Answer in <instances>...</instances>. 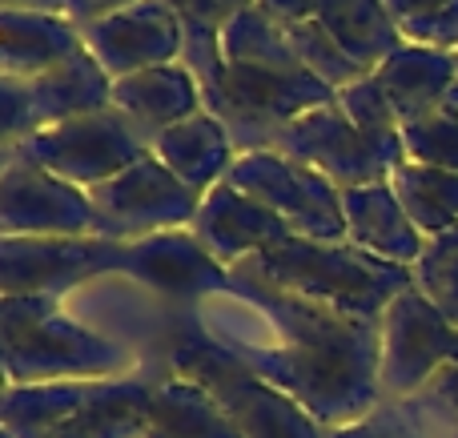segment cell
I'll return each mask as SVG.
<instances>
[{
  "instance_id": "obj_1",
  "label": "cell",
  "mask_w": 458,
  "mask_h": 438,
  "mask_svg": "<svg viewBox=\"0 0 458 438\" xmlns=\"http://www.w3.org/2000/svg\"><path fill=\"white\" fill-rule=\"evenodd\" d=\"M233 298L274 330V342H250L237 334H217L209 326L206 330L217 342H225L253 375H261L277 391L290 394L298 407H306L318 418V426L330 431V426L358 423L386 402L378 378V322L282 294V290H269L237 274Z\"/></svg>"
},
{
  "instance_id": "obj_2",
  "label": "cell",
  "mask_w": 458,
  "mask_h": 438,
  "mask_svg": "<svg viewBox=\"0 0 458 438\" xmlns=\"http://www.w3.org/2000/svg\"><path fill=\"white\" fill-rule=\"evenodd\" d=\"M237 278L261 282L269 290L306 298V302H322L334 310L358 314V318L382 322L403 290L414 286V274L403 265L378 262V257L362 254L350 241H310V238H282L277 246L253 254L250 262L237 265Z\"/></svg>"
},
{
  "instance_id": "obj_3",
  "label": "cell",
  "mask_w": 458,
  "mask_h": 438,
  "mask_svg": "<svg viewBox=\"0 0 458 438\" xmlns=\"http://www.w3.org/2000/svg\"><path fill=\"white\" fill-rule=\"evenodd\" d=\"M0 338L8 386L105 383L133 366L125 346L81 326L48 294H0Z\"/></svg>"
},
{
  "instance_id": "obj_4",
  "label": "cell",
  "mask_w": 458,
  "mask_h": 438,
  "mask_svg": "<svg viewBox=\"0 0 458 438\" xmlns=\"http://www.w3.org/2000/svg\"><path fill=\"white\" fill-rule=\"evenodd\" d=\"M169 375L198 383L225 407L245 438H322L326 426L306 407L253 375L225 342H217L206 322H182L169 338Z\"/></svg>"
},
{
  "instance_id": "obj_5",
  "label": "cell",
  "mask_w": 458,
  "mask_h": 438,
  "mask_svg": "<svg viewBox=\"0 0 458 438\" xmlns=\"http://www.w3.org/2000/svg\"><path fill=\"white\" fill-rule=\"evenodd\" d=\"M334 88L322 85L314 72H269V69H233L222 64L214 97L206 109H214L225 121L237 153L274 149L282 129L298 121L301 113L334 101Z\"/></svg>"
},
{
  "instance_id": "obj_6",
  "label": "cell",
  "mask_w": 458,
  "mask_h": 438,
  "mask_svg": "<svg viewBox=\"0 0 458 438\" xmlns=\"http://www.w3.org/2000/svg\"><path fill=\"white\" fill-rule=\"evenodd\" d=\"M0 153H16V157L32 161V165L48 169V173L64 177L81 190H97L109 177L137 165L149 153V145L109 105L101 113H85V117H72L64 125L40 129V133L24 137L21 145H8Z\"/></svg>"
},
{
  "instance_id": "obj_7",
  "label": "cell",
  "mask_w": 458,
  "mask_h": 438,
  "mask_svg": "<svg viewBox=\"0 0 458 438\" xmlns=\"http://www.w3.org/2000/svg\"><path fill=\"white\" fill-rule=\"evenodd\" d=\"M89 198H93L97 214V238L121 241V246L153 238V233L193 230L201 214V198L174 169L161 165L153 149L125 173L89 190Z\"/></svg>"
},
{
  "instance_id": "obj_8",
  "label": "cell",
  "mask_w": 458,
  "mask_h": 438,
  "mask_svg": "<svg viewBox=\"0 0 458 438\" xmlns=\"http://www.w3.org/2000/svg\"><path fill=\"white\" fill-rule=\"evenodd\" d=\"M233 190L250 193L266 209H274L298 238L310 241H346V209L342 190L326 181L318 169L285 157L277 149L237 153L225 177Z\"/></svg>"
},
{
  "instance_id": "obj_9",
  "label": "cell",
  "mask_w": 458,
  "mask_h": 438,
  "mask_svg": "<svg viewBox=\"0 0 458 438\" xmlns=\"http://www.w3.org/2000/svg\"><path fill=\"white\" fill-rule=\"evenodd\" d=\"M378 330H382L378 378H382V399L386 402L419 399L422 386L446 362H458V326L419 286L403 290L390 302Z\"/></svg>"
},
{
  "instance_id": "obj_10",
  "label": "cell",
  "mask_w": 458,
  "mask_h": 438,
  "mask_svg": "<svg viewBox=\"0 0 458 438\" xmlns=\"http://www.w3.org/2000/svg\"><path fill=\"white\" fill-rule=\"evenodd\" d=\"M109 105L113 80L105 77L89 48L40 77H0V149L21 145L40 129L64 125L85 113H101Z\"/></svg>"
},
{
  "instance_id": "obj_11",
  "label": "cell",
  "mask_w": 458,
  "mask_h": 438,
  "mask_svg": "<svg viewBox=\"0 0 458 438\" xmlns=\"http://www.w3.org/2000/svg\"><path fill=\"white\" fill-rule=\"evenodd\" d=\"M0 238H97L89 190L0 153Z\"/></svg>"
},
{
  "instance_id": "obj_12",
  "label": "cell",
  "mask_w": 458,
  "mask_h": 438,
  "mask_svg": "<svg viewBox=\"0 0 458 438\" xmlns=\"http://www.w3.org/2000/svg\"><path fill=\"white\" fill-rule=\"evenodd\" d=\"M125 270V246L105 238H0V294L64 298L89 278Z\"/></svg>"
},
{
  "instance_id": "obj_13",
  "label": "cell",
  "mask_w": 458,
  "mask_h": 438,
  "mask_svg": "<svg viewBox=\"0 0 458 438\" xmlns=\"http://www.w3.org/2000/svg\"><path fill=\"white\" fill-rule=\"evenodd\" d=\"M274 149L301 161V165L318 169L342 193L362 190V185H374V181H390V165L354 129V121L346 117L338 97L330 105H318V109L301 113L298 121H290L282 129V137L274 141Z\"/></svg>"
},
{
  "instance_id": "obj_14",
  "label": "cell",
  "mask_w": 458,
  "mask_h": 438,
  "mask_svg": "<svg viewBox=\"0 0 458 438\" xmlns=\"http://www.w3.org/2000/svg\"><path fill=\"white\" fill-rule=\"evenodd\" d=\"M81 37L109 80L177 64L185 56V29L169 0H137L125 13H113L81 29Z\"/></svg>"
},
{
  "instance_id": "obj_15",
  "label": "cell",
  "mask_w": 458,
  "mask_h": 438,
  "mask_svg": "<svg viewBox=\"0 0 458 438\" xmlns=\"http://www.w3.org/2000/svg\"><path fill=\"white\" fill-rule=\"evenodd\" d=\"M153 294L174 302H201V298H233V270H225L193 230H169L153 238L129 241L125 270Z\"/></svg>"
},
{
  "instance_id": "obj_16",
  "label": "cell",
  "mask_w": 458,
  "mask_h": 438,
  "mask_svg": "<svg viewBox=\"0 0 458 438\" xmlns=\"http://www.w3.org/2000/svg\"><path fill=\"white\" fill-rule=\"evenodd\" d=\"M193 233L201 238V246L225 265L237 270L242 262H250L253 254L277 246L282 238H290V225L266 209L261 201H253L250 193L233 190L229 181H222L217 190H209L201 198V214L193 222Z\"/></svg>"
},
{
  "instance_id": "obj_17",
  "label": "cell",
  "mask_w": 458,
  "mask_h": 438,
  "mask_svg": "<svg viewBox=\"0 0 458 438\" xmlns=\"http://www.w3.org/2000/svg\"><path fill=\"white\" fill-rule=\"evenodd\" d=\"M342 209H346L350 246H358L362 254L378 257V262L403 265V270L414 274V265L427 254L430 238L411 222L394 185L374 181V185H362V190H346L342 193Z\"/></svg>"
},
{
  "instance_id": "obj_18",
  "label": "cell",
  "mask_w": 458,
  "mask_h": 438,
  "mask_svg": "<svg viewBox=\"0 0 458 438\" xmlns=\"http://www.w3.org/2000/svg\"><path fill=\"white\" fill-rule=\"evenodd\" d=\"M113 109L153 149V141L165 129H174L177 121L206 109V93H201V80L177 61V64H161V69H145V72H133V77L113 80Z\"/></svg>"
},
{
  "instance_id": "obj_19",
  "label": "cell",
  "mask_w": 458,
  "mask_h": 438,
  "mask_svg": "<svg viewBox=\"0 0 458 438\" xmlns=\"http://www.w3.org/2000/svg\"><path fill=\"white\" fill-rule=\"evenodd\" d=\"M153 157L165 169H174L198 198H206L209 190H217L229 177V169L237 161V145L229 137L225 121L214 109H201L193 117L177 121L174 129H165L153 141Z\"/></svg>"
},
{
  "instance_id": "obj_20",
  "label": "cell",
  "mask_w": 458,
  "mask_h": 438,
  "mask_svg": "<svg viewBox=\"0 0 458 438\" xmlns=\"http://www.w3.org/2000/svg\"><path fill=\"white\" fill-rule=\"evenodd\" d=\"M374 80L382 85L386 101L394 105V113L406 125L451 97V88L458 85V53L403 45L374 69Z\"/></svg>"
},
{
  "instance_id": "obj_21",
  "label": "cell",
  "mask_w": 458,
  "mask_h": 438,
  "mask_svg": "<svg viewBox=\"0 0 458 438\" xmlns=\"http://www.w3.org/2000/svg\"><path fill=\"white\" fill-rule=\"evenodd\" d=\"M85 53V37L69 16L0 13V77H40Z\"/></svg>"
},
{
  "instance_id": "obj_22",
  "label": "cell",
  "mask_w": 458,
  "mask_h": 438,
  "mask_svg": "<svg viewBox=\"0 0 458 438\" xmlns=\"http://www.w3.org/2000/svg\"><path fill=\"white\" fill-rule=\"evenodd\" d=\"M153 386L157 383H145V378H105L97 383L93 399L53 438H145Z\"/></svg>"
},
{
  "instance_id": "obj_23",
  "label": "cell",
  "mask_w": 458,
  "mask_h": 438,
  "mask_svg": "<svg viewBox=\"0 0 458 438\" xmlns=\"http://www.w3.org/2000/svg\"><path fill=\"white\" fill-rule=\"evenodd\" d=\"M145 438H245V434L209 391L169 375L165 383L153 386L149 434Z\"/></svg>"
},
{
  "instance_id": "obj_24",
  "label": "cell",
  "mask_w": 458,
  "mask_h": 438,
  "mask_svg": "<svg viewBox=\"0 0 458 438\" xmlns=\"http://www.w3.org/2000/svg\"><path fill=\"white\" fill-rule=\"evenodd\" d=\"M97 383H32L8 386L0 402L4 438H53L93 399Z\"/></svg>"
},
{
  "instance_id": "obj_25",
  "label": "cell",
  "mask_w": 458,
  "mask_h": 438,
  "mask_svg": "<svg viewBox=\"0 0 458 438\" xmlns=\"http://www.w3.org/2000/svg\"><path fill=\"white\" fill-rule=\"evenodd\" d=\"M222 64L233 69H269V72H301L306 64L298 61V48L290 40L285 21L266 13L261 4H250L237 13L222 32Z\"/></svg>"
},
{
  "instance_id": "obj_26",
  "label": "cell",
  "mask_w": 458,
  "mask_h": 438,
  "mask_svg": "<svg viewBox=\"0 0 458 438\" xmlns=\"http://www.w3.org/2000/svg\"><path fill=\"white\" fill-rule=\"evenodd\" d=\"M258 0H169L185 29V56L182 64L201 80L206 105L222 80V32L229 29L237 13H245Z\"/></svg>"
},
{
  "instance_id": "obj_27",
  "label": "cell",
  "mask_w": 458,
  "mask_h": 438,
  "mask_svg": "<svg viewBox=\"0 0 458 438\" xmlns=\"http://www.w3.org/2000/svg\"><path fill=\"white\" fill-rule=\"evenodd\" d=\"M322 24L366 72H374L390 53L406 45L394 16L386 13V0H334Z\"/></svg>"
},
{
  "instance_id": "obj_28",
  "label": "cell",
  "mask_w": 458,
  "mask_h": 438,
  "mask_svg": "<svg viewBox=\"0 0 458 438\" xmlns=\"http://www.w3.org/2000/svg\"><path fill=\"white\" fill-rule=\"evenodd\" d=\"M390 185H394L398 201L406 206L411 222L427 238H443V233L458 230V173L406 161L390 173Z\"/></svg>"
},
{
  "instance_id": "obj_29",
  "label": "cell",
  "mask_w": 458,
  "mask_h": 438,
  "mask_svg": "<svg viewBox=\"0 0 458 438\" xmlns=\"http://www.w3.org/2000/svg\"><path fill=\"white\" fill-rule=\"evenodd\" d=\"M338 105L346 109V117L354 121L358 133L370 141V149L390 165V173H394L398 165H406L403 117H398L394 105L386 101L382 85L374 80V72H370V77H362V80H354L350 88H342V93H338Z\"/></svg>"
},
{
  "instance_id": "obj_30",
  "label": "cell",
  "mask_w": 458,
  "mask_h": 438,
  "mask_svg": "<svg viewBox=\"0 0 458 438\" xmlns=\"http://www.w3.org/2000/svg\"><path fill=\"white\" fill-rule=\"evenodd\" d=\"M403 141H406V161L458 173V85L451 88V97L443 105L406 121Z\"/></svg>"
},
{
  "instance_id": "obj_31",
  "label": "cell",
  "mask_w": 458,
  "mask_h": 438,
  "mask_svg": "<svg viewBox=\"0 0 458 438\" xmlns=\"http://www.w3.org/2000/svg\"><path fill=\"white\" fill-rule=\"evenodd\" d=\"M285 29H290V40H293V48H298V61L306 64V72H314L334 93H342V88H350L354 80L370 77V72L334 40V32L326 29L322 21H298V24H285Z\"/></svg>"
},
{
  "instance_id": "obj_32",
  "label": "cell",
  "mask_w": 458,
  "mask_h": 438,
  "mask_svg": "<svg viewBox=\"0 0 458 438\" xmlns=\"http://www.w3.org/2000/svg\"><path fill=\"white\" fill-rule=\"evenodd\" d=\"M406 45L458 53V0H386Z\"/></svg>"
},
{
  "instance_id": "obj_33",
  "label": "cell",
  "mask_w": 458,
  "mask_h": 438,
  "mask_svg": "<svg viewBox=\"0 0 458 438\" xmlns=\"http://www.w3.org/2000/svg\"><path fill=\"white\" fill-rule=\"evenodd\" d=\"M414 286L458 326V230L430 238L422 262L414 265Z\"/></svg>"
},
{
  "instance_id": "obj_34",
  "label": "cell",
  "mask_w": 458,
  "mask_h": 438,
  "mask_svg": "<svg viewBox=\"0 0 458 438\" xmlns=\"http://www.w3.org/2000/svg\"><path fill=\"white\" fill-rule=\"evenodd\" d=\"M322 438H427V434L419 431V415L406 402H382L358 423L330 426Z\"/></svg>"
},
{
  "instance_id": "obj_35",
  "label": "cell",
  "mask_w": 458,
  "mask_h": 438,
  "mask_svg": "<svg viewBox=\"0 0 458 438\" xmlns=\"http://www.w3.org/2000/svg\"><path fill=\"white\" fill-rule=\"evenodd\" d=\"M406 407L414 415H430L438 426H446L451 434H458V362H446L427 386H422L419 399H411Z\"/></svg>"
},
{
  "instance_id": "obj_36",
  "label": "cell",
  "mask_w": 458,
  "mask_h": 438,
  "mask_svg": "<svg viewBox=\"0 0 458 438\" xmlns=\"http://www.w3.org/2000/svg\"><path fill=\"white\" fill-rule=\"evenodd\" d=\"M258 4L266 8V13H274L277 21L298 24V21H322L334 0H258Z\"/></svg>"
},
{
  "instance_id": "obj_37",
  "label": "cell",
  "mask_w": 458,
  "mask_h": 438,
  "mask_svg": "<svg viewBox=\"0 0 458 438\" xmlns=\"http://www.w3.org/2000/svg\"><path fill=\"white\" fill-rule=\"evenodd\" d=\"M137 0H69V21L77 24V29H89V24L105 21V16L113 13H125V8H133Z\"/></svg>"
},
{
  "instance_id": "obj_38",
  "label": "cell",
  "mask_w": 458,
  "mask_h": 438,
  "mask_svg": "<svg viewBox=\"0 0 458 438\" xmlns=\"http://www.w3.org/2000/svg\"><path fill=\"white\" fill-rule=\"evenodd\" d=\"M0 13H29V16H69V0H0Z\"/></svg>"
},
{
  "instance_id": "obj_39",
  "label": "cell",
  "mask_w": 458,
  "mask_h": 438,
  "mask_svg": "<svg viewBox=\"0 0 458 438\" xmlns=\"http://www.w3.org/2000/svg\"><path fill=\"white\" fill-rule=\"evenodd\" d=\"M446 438H458V434H446Z\"/></svg>"
}]
</instances>
